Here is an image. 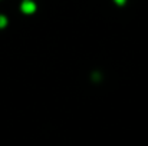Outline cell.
<instances>
[{
	"label": "cell",
	"mask_w": 148,
	"mask_h": 146,
	"mask_svg": "<svg viewBox=\"0 0 148 146\" xmlns=\"http://www.w3.org/2000/svg\"><path fill=\"white\" fill-rule=\"evenodd\" d=\"M36 3L33 0H23L22 4H20V10L25 13V14H32L36 12Z\"/></svg>",
	"instance_id": "obj_1"
},
{
	"label": "cell",
	"mask_w": 148,
	"mask_h": 146,
	"mask_svg": "<svg viewBox=\"0 0 148 146\" xmlns=\"http://www.w3.org/2000/svg\"><path fill=\"white\" fill-rule=\"evenodd\" d=\"M6 24H7V17L3 16V14H0V29L6 27Z\"/></svg>",
	"instance_id": "obj_2"
},
{
	"label": "cell",
	"mask_w": 148,
	"mask_h": 146,
	"mask_svg": "<svg viewBox=\"0 0 148 146\" xmlns=\"http://www.w3.org/2000/svg\"><path fill=\"white\" fill-rule=\"evenodd\" d=\"M114 3H115L116 6H124V4L127 3V0H114Z\"/></svg>",
	"instance_id": "obj_3"
}]
</instances>
